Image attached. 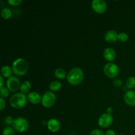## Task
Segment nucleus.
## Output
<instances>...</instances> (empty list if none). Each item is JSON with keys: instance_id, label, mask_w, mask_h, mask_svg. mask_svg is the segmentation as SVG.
Masks as SVG:
<instances>
[{"instance_id": "nucleus-10", "label": "nucleus", "mask_w": 135, "mask_h": 135, "mask_svg": "<svg viewBox=\"0 0 135 135\" xmlns=\"http://www.w3.org/2000/svg\"><path fill=\"white\" fill-rule=\"evenodd\" d=\"M124 100L125 102L129 106L135 107V91L129 90L127 91L124 94Z\"/></svg>"}, {"instance_id": "nucleus-4", "label": "nucleus", "mask_w": 135, "mask_h": 135, "mask_svg": "<svg viewBox=\"0 0 135 135\" xmlns=\"http://www.w3.org/2000/svg\"><path fill=\"white\" fill-rule=\"evenodd\" d=\"M12 126L14 130L18 133H24L28 129L29 123L26 119L23 117H17L14 119Z\"/></svg>"}, {"instance_id": "nucleus-22", "label": "nucleus", "mask_w": 135, "mask_h": 135, "mask_svg": "<svg viewBox=\"0 0 135 135\" xmlns=\"http://www.w3.org/2000/svg\"><path fill=\"white\" fill-rule=\"evenodd\" d=\"M3 135H15L14 129L11 127H7L3 131Z\"/></svg>"}, {"instance_id": "nucleus-21", "label": "nucleus", "mask_w": 135, "mask_h": 135, "mask_svg": "<svg viewBox=\"0 0 135 135\" xmlns=\"http://www.w3.org/2000/svg\"><path fill=\"white\" fill-rule=\"evenodd\" d=\"M9 89L6 87H1L0 88V96L2 98H7L8 96H9Z\"/></svg>"}, {"instance_id": "nucleus-11", "label": "nucleus", "mask_w": 135, "mask_h": 135, "mask_svg": "<svg viewBox=\"0 0 135 135\" xmlns=\"http://www.w3.org/2000/svg\"><path fill=\"white\" fill-rule=\"evenodd\" d=\"M47 129L53 133H56L60 129V123L56 119H51L47 123Z\"/></svg>"}, {"instance_id": "nucleus-29", "label": "nucleus", "mask_w": 135, "mask_h": 135, "mask_svg": "<svg viewBox=\"0 0 135 135\" xmlns=\"http://www.w3.org/2000/svg\"><path fill=\"white\" fill-rule=\"evenodd\" d=\"M105 135H115V133L114 131L112 130V129H109V130L107 131Z\"/></svg>"}, {"instance_id": "nucleus-23", "label": "nucleus", "mask_w": 135, "mask_h": 135, "mask_svg": "<svg viewBox=\"0 0 135 135\" xmlns=\"http://www.w3.org/2000/svg\"><path fill=\"white\" fill-rule=\"evenodd\" d=\"M129 38V36H128V34L125 32H121L118 35V40H119L121 42H126L127 40Z\"/></svg>"}, {"instance_id": "nucleus-16", "label": "nucleus", "mask_w": 135, "mask_h": 135, "mask_svg": "<svg viewBox=\"0 0 135 135\" xmlns=\"http://www.w3.org/2000/svg\"><path fill=\"white\" fill-rule=\"evenodd\" d=\"M31 83L29 81H28V80H25L21 85V88H20L21 92H22L23 94L26 93V92L30 91V90L31 89Z\"/></svg>"}, {"instance_id": "nucleus-32", "label": "nucleus", "mask_w": 135, "mask_h": 135, "mask_svg": "<svg viewBox=\"0 0 135 135\" xmlns=\"http://www.w3.org/2000/svg\"><path fill=\"white\" fill-rule=\"evenodd\" d=\"M117 135H124V134H117Z\"/></svg>"}, {"instance_id": "nucleus-9", "label": "nucleus", "mask_w": 135, "mask_h": 135, "mask_svg": "<svg viewBox=\"0 0 135 135\" xmlns=\"http://www.w3.org/2000/svg\"><path fill=\"white\" fill-rule=\"evenodd\" d=\"M92 7L96 13H103L106 11L107 3L104 0H93L92 2Z\"/></svg>"}, {"instance_id": "nucleus-5", "label": "nucleus", "mask_w": 135, "mask_h": 135, "mask_svg": "<svg viewBox=\"0 0 135 135\" xmlns=\"http://www.w3.org/2000/svg\"><path fill=\"white\" fill-rule=\"evenodd\" d=\"M56 101V96L52 91H46L42 98V104L45 108H51L55 104Z\"/></svg>"}, {"instance_id": "nucleus-19", "label": "nucleus", "mask_w": 135, "mask_h": 135, "mask_svg": "<svg viewBox=\"0 0 135 135\" xmlns=\"http://www.w3.org/2000/svg\"><path fill=\"white\" fill-rule=\"evenodd\" d=\"M55 76L57 79H65L66 77V73L63 68H57L55 71Z\"/></svg>"}, {"instance_id": "nucleus-27", "label": "nucleus", "mask_w": 135, "mask_h": 135, "mask_svg": "<svg viewBox=\"0 0 135 135\" xmlns=\"http://www.w3.org/2000/svg\"><path fill=\"white\" fill-rule=\"evenodd\" d=\"M13 121H14V119L11 116H7L6 118L5 119V122L7 125H11V124H13Z\"/></svg>"}, {"instance_id": "nucleus-20", "label": "nucleus", "mask_w": 135, "mask_h": 135, "mask_svg": "<svg viewBox=\"0 0 135 135\" xmlns=\"http://www.w3.org/2000/svg\"><path fill=\"white\" fill-rule=\"evenodd\" d=\"M126 86L129 89H133L135 88V77L130 76L127 79Z\"/></svg>"}, {"instance_id": "nucleus-2", "label": "nucleus", "mask_w": 135, "mask_h": 135, "mask_svg": "<svg viewBox=\"0 0 135 135\" xmlns=\"http://www.w3.org/2000/svg\"><path fill=\"white\" fill-rule=\"evenodd\" d=\"M27 98L25 94L22 92H17L11 96L9 102L13 108L16 109H21L26 104Z\"/></svg>"}, {"instance_id": "nucleus-3", "label": "nucleus", "mask_w": 135, "mask_h": 135, "mask_svg": "<svg viewBox=\"0 0 135 135\" xmlns=\"http://www.w3.org/2000/svg\"><path fill=\"white\" fill-rule=\"evenodd\" d=\"M28 65L27 61L22 58H18L16 59L13 63L12 69L13 73L18 76H22L28 71Z\"/></svg>"}, {"instance_id": "nucleus-25", "label": "nucleus", "mask_w": 135, "mask_h": 135, "mask_svg": "<svg viewBox=\"0 0 135 135\" xmlns=\"http://www.w3.org/2000/svg\"><path fill=\"white\" fill-rule=\"evenodd\" d=\"M21 2H22L21 0H8V3H9L10 5H13V6L18 5Z\"/></svg>"}, {"instance_id": "nucleus-28", "label": "nucleus", "mask_w": 135, "mask_h": 135, "mask_svg": "<svg viewBox=\"0 0 135 135\" xmlns=\"http://www.w3.org/2000/svg\"><path fill=\"white\" fill-rule=\"evenodd\" d=\"M5 105H6V103H5L4 99L2 98H0V110H3L4 108H5Z\"/></svg>"}, {"instance_id": "nucleus-1", "label": "nucleus", "mask_w": 135, "mask_h": 135, "mask_svg": "<svg viewBox=\"0 0 135 135\" xmlns=\"http://www.w3.org/2000/svg\"><path fill=\"white\" fill-rule=\"evenodd\" d=\"M84 78V72L80 67H75L70 70L67 76V81L73 85H77Z\"/></svg>"}, {"instance_id": "nucleus-30", "label": "nucleus", "mask_w": 135, "mask_h": 135, "mask_svg": "<svg viewBox=\"0 0 135 135\" xmlns=\"http://www.w3.org/2000/svg\"><path fill=\"white\" fill-rule=\"evenodd\" d=\"M0 80H1V83H0V86L3 87L4 84V80H3V76L2 75H0Z\"/></svg>"}, {"instance_id": "nucleus-18", "label": "nucleus", "mask_w": 135, "mask_h": 135, "mask_svg": "<svg viewBox=\"0 0 135 135\" xmlns=\"http://www.w3.org/2000/svg\"><path fill=\"white\" fill-rule=\"evenodd\" d=\"M1 17L5 19H9L12 17V11L9 8L5 7L1 11Z\"/></svg>"}, {"instance_id": "nucleus-17", "label": "nucleus", "mask_w": 135, "mask_h": 135, "mask_svg": "<svg viewBox=\"0 0 135 135\" xmlns=\"http://www.w3.org/2000/svg\"><path fill=\"white\" fill-rule=\"evenodd\" d=\"M61 87V84L58 80H54L50 84V89L52 92L58 91L59 90H60Z\"/></svg>"}, {"instance_id": "nucleus-13", "label": "nucleus", "mask_w": 135, "mask_h": 135, "mask_svg": "<svg viewBox=\"0 0 135 135\" xmlns=\"http://www.w3.org/2000/svg\"><path fill=\"white\" fill-rule=\"evenodd\" d=\"M118 35L119 34L115 30H108L105 35V40L109 43H113L118 40Z\"/></svg>"}, {"instance_id": "nucleus-12", "label": "nucleus", "mask_w": 135, "mask_h": 135, "mask_svg": "<svg viewBox=\"0 0 135 135\" xmlns=\"http://www.w3.org/2000/svg\"><path fill=\"white\" fill-rule=\"evenodd\" d=\"M28 100H29L30 103L34 104H37L42 102V98L40 94L38 92L33 91V92H30L27 96Z\"/></svg>"}, {"instance_id": "nucleus-15", "label": "nucleus", "mask_w": 135, "mask_h": 135, "mask_svg": "<svg viewBox=\"0 0 135 135\" xmlns=\"http://www.w3.org/2000/svg\"><path fill=\"white\" fill-rule=\"evenodd\" d=\"M12 68H11L8 65H4L1 67V75H2L4 77H11L12 74Z\"/></svg>"}, {"instance_id": "nucleus-8", "label": "nucleus", "mask_w": 135, "mask_h": 135, "mask_svg": "<svg viewBox=\"0 0 135 135\" xmlns=\"http://www.w3.org/2000/svg\"><path fill=\"white\" fill-rule=\"evenodd\" d=\"M113 121V118L112 115L108 113H104L98 119V125L103 128H106L110 126Z\"/></svg>"}, {"instance_id": "nucleus-14", "label": "nucleus", "mask_w": 135, "mask_h": 135, "mask_svg": "<svg viewBox=\"0 0 135 135\" xmlns=\"http://www.w3.org/2000/svg\"><path fill=\"white\" fill-rule=\"evenodd\" d=\"M103 54H104L105 59H106L107 61H113L116 57L115 51L111 47H108V48L105 49Z\"/></svg>"}, {"instance_id": "nucleus-24", "label": "nucleus", "mask_w": 135, "mask_h": 135, "mask_svg": "<svg viewBox=\"0 0 135 135\" xmlns=\"http://www.w3.org/2000/svg\"><path fill=\"white\" fill-rule=\"evenodd\" d=\"M90 135H105V134L102 131L100 130V129H94L91 131Z\"/></svg>"}, {"instance_id": "nucleus-26", "label": "nucleus", "mask_w": 135, "mask_h": 135, "mask_svg": "<svg viewBox=\"0 0 135 135\" xmlns=\"http://www.w3.org/2000/svg\"><path fill=\"white\" fill-rule=\"evenodd\" d=\"M122 81H121V79H115L114 81H113V84H114V86L115 87H117V88H119V87H121V86H122Z\"/></svg>"}, {"instance_id": "nucleus-7", "label": "nucleus", "mask_w": 135, "mask_h": 135, "mask_svg": "<svg viewBox=\"0 0 135 135\" xmlns=\"http://www.w3.org/2000/svg\"><path fill=\"white\" fill-rule=\"evenodd\" d=\"M21 81L15 76H11L7 80V87L11 92H16L21 88Z\"/></svg>"}, {"instance_id": "nucleus-31", "label": "nucleus", "mask_w": 135, "mask_h": 135, "mask_svg": "<svg viewBox=\"0 0 135 135\" xmlns=\"http://www.w3.org/2000/svg\"><path fill=\"white\" fill-rule=\"evenodd\" d=\"M113 112V108H111V107H109V108L107 109V113L108 114H112V113Z\"/></svg>"}, {"instance_id": "nucleus-6", "label": "nucleus", "mask_w": 135, "mask_h": 135, "mask_svg": "<svg viewBox=\"0 0 135 135\" xmlns=\"http://www.w3.org/2000/svg\"><path fill=\"white\" fill-rule=\"evenodd\" d=\"M104 74L109 78H115L119 73L118 66L113 63H108L104 67Z\"/></svg>"}]
</instances>
